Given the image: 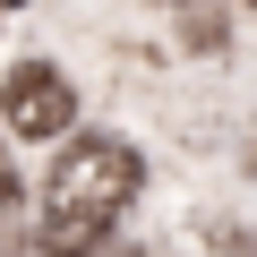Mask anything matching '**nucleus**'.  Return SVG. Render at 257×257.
<instances>
[{
  "label": "nucleus",
  "instance_id": "nucleus-1",
  "mask_svg": "<svg viewBox=\"0 0 257 257\" xmlns=\"http://www.w3.org/2000/svg\"><path fill=\"white\" fill-rule=\"evenodd\" d=\"M146 163L128 138H111V128H86V138L60 146V163L43 172V206H35V248L43 257H94L111 240V223L128 214V197H138Z\"/></svg>",
  "mask_w": 257,
  "mask_h": 257
},
{
  "label": "nucleus",
  "instance_id": "nucleus-2",
  "mask_svg": "<svg viewBox=\"0 0 257 257\" xmlns=\"http://www.w3.org/2000/svg\"><path fill=\"white\" fill-rule=\"evenodd\" d=\"M0 120H9V138L52 146V138L77 128V86H69L52 60H18L9 77H0Z\"/></svg>",
  "mask_w": 257,
  "mask_h": 257
},
{
  "label": "nucleus",
  "instance_id": "nucleus-3",
  "mask_svg": "<svg viewBox=\"0 0 257 257\" xmlns=\"http://www.w3.org/2000/svg\"><path fill=\"white\" fill-rule=\"evenodd\" d=\"M18 197H26V189H18V163H9V138H0V223L18 214Z\"/></svg>",
  "mask_w": 257,
  "mask_h": 257
},
{
  "label": "nucleus",
  "instance_id": "nucleus-4",
  "mask_svg": "<svg viewBox=\"0 0 257 257\" xmlns=\"http://www.w3.org/2000/svg\"><path fill=\"white\" fill-rule=\"evenodd\" d=\"M111 257H155V248H111Z\"/></svg>",
  "mask_w": 257,
  "mask_h": 257
},
{
  "label": "nucleus",
  "instance_id": "nucleus-5",
  "mask_svg": "<svg viewBox=\"0 0 257 257\" xmlns=\"http://www.w3.org/2000/svg\"><path fill=\"white\" fill-rule=\"evenodd\" d=\"M0 9H26V0H0Z\"/></svg>",
  "mask_w": 257,
  "mask_h": 257
},
{
  "label": "nucleus",
  "instance_id": "nucleus-6",
  "mask_svg": "<svg viewBox=\"0 0 257 257\" xmlns=\"http://www.w3.org/2000/svg\"><path fill=\"white\" fill-rule=\"evenodd\" d=\"M163 9H189V0H163Z\"/></svg>",
  "mask_w": 257,
  "mask_h": 257
},
{
  "label": "nucleus",
  "instance_id": "nucleus-7",
  "mask_svg": "<svg viewBox=\"0 0 257 257\" xmlns=\"http://www.w3.org/2000/svg\"><path fill=\"white\" fill-rule=\"evenodd\" d=\"M240 9H257V0H240Z\"/></svg>",
  "mask_w": 257,
  "mask_h": 257
}]
</instances>
